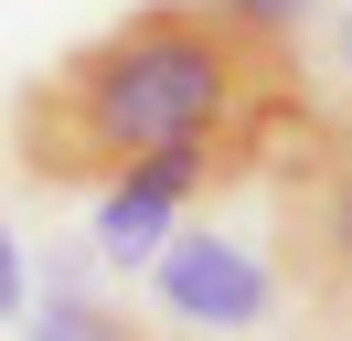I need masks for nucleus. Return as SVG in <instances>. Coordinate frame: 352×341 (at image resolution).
I'll use <instances>...</instances> for the list:
<instances>
[{
	"label": "nucleus",
	"mask_w": 352,
	"mask_h": 341,
	"mask_svg": "<svg viewBox=\"0 0 352 341\" xmlns=\"http://www.w3.org/2000/svg\"><path fill=\"white\" fill-rule=\"evenodd\" d=\"M150 309L182 331H256V320H278V267L214 224H171L150 256Z\"/></svg>",
	"instance_id": "7ed1b4c3"
},
{
	"label": "nucleus",
	"mask_w": 352,
	"mask_h": 341,
	"mask_svg": "<svg viewBox=\"0 0 352 341\" xmlns=\"http://www.w3.org/2000/svg\"><path fill=\"white\" fill-rule=\"evenodd\" d=\"M320 107H352V0H342V21H331V96Z\"/></svg>",
	"instance_id": "6e6552de"
},
{
	"label": "nucleus",
	"mask_w": 352,
	"mask_h": 341,
	"mask_svg": "<svg viewBox=\"0 0 352 341\" xmlns=\"http://www.w3.org/2000/svg\"><path fill=\"white\" fill-rule=\"evenodd\" d=\"M22 341H150V331H129V309L65 277V288H43V309H22Z\"/></svg>",
	"instance_id": "39448f33"
},
{
	"label": "nucleus",
	"mask_w": 352,
	"mask_h": 341,
	"mask_svg": "<svg viewBox=\"0 0 352 341\" xmlns=\"http://www.w3.org/2000/svg\"><path fill=\"white\" fill-rule=\"evenodd\" d=\"M278 192V298L320 331H352V107H309V128L267 160Z\"/></svg>",
	"instance_id": "f03ea898"
},
{
	"label": "nucleus",
	"mask_w": 352,
	"mask_h": 341,
	"mask_svg": "<svg viewBox=\"0 0 352 341\" xmlns=\"http://www.w3.org/2000/svg\"><path fill=\"white\" fill-rule=\"evenodd\" d=\"M309 107L299 43L245 32L224 0H139L11 107V160L43 192H96L139 160H182L203 192H235L309 128Z\"/></svg>",
	"instance_id": "f257e3e1"
},
{
	"label": "nucleus",
	"mask_w": 352,
	"mask_h": 341,
	"mask_svg": "<svg viewBox=\"0 0 352 341\" xmlns=\"http://www.w3.org/2000/svg\"><path fill=\"white\" fill-rule=\"evenodd\" d=\"M192 203H203V182L182 160H139V170H118V182H96V234L86 245L107 256V267H150L160 234H171Z\"/></svg>",
	"instance_id": "20e7f679"
},
{
	"label": "nucleus",
	"mask_w": 352,
	"mask_h": 341,
	"mask_svg": "<svg viewBox=\"0 0 352 341\" xmlns=\"http://www.w3.org/2000/svg\"><path fill=\"white\" fill-rule=\"evenodd\" d=\"M32 309V267H22V234L0 224V320H22Z\"/></svg>",
	"instance_id": "0eeeda50"
},
{
	"label": "nucleus",
	"mask_w": 352,
	"mask_h": 341,
	"mask_svg": "<svg viewBox=\"0 0 352 341\" xmlns=\"http://www.w3.org/2000/svg\"><path fill=\"white\" fill-rule=\"evenodd\" d=\"M224 11H235L245 32H267V43H299L309 32V0H224Z\"/></svg>",
	"instance_id": "423d86ee"
}]
</instances>
